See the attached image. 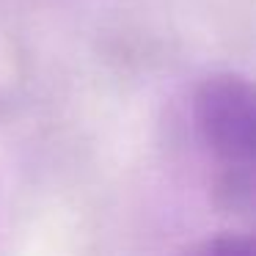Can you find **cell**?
<instances>
[{"mask_svg": "<svg viewBox=\"0 0 256 256\" xmlns=\"http://www.w3.org/2000/svg\"><path fill=\"white\" fill-rule=\"evenodd\" d=\"M179 256H256V228L206 237L184 248Z\"/></svg>", "mask_w": 256, "mask_h": 256, "instance_id": "cell-2", "label": "cell"}, {"mask_svg": "<svg viewBox=\"0 0 256 256\" xmlns=\"http://www.w3.org/2000/svg\"><path fill=\"white\" fill-rule=\"evenodd\" d=\"M193 122L212 162V201L256 220V83L228 72L201 80Z\"/></svg>", "mask_w": 256, "mask_h": 256, "instance_id": "cell-1", "label": "cell"}]
</instances>
